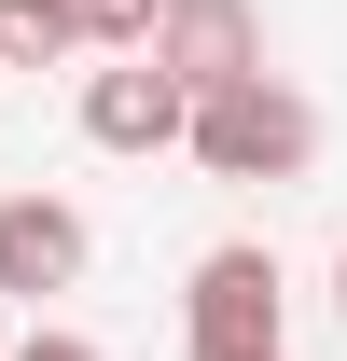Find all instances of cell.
Here are the masks:
<instances>
[{"mask_svg": "<svg viewBox=\"0 0 347 361\" xmlns=\"http://www.w3.org/2000/svg\"><path fill=\"white\" fill-rule=\"evenodd\" d=\"M0 361H14V348H0Z\"/></svg>", "mask_w": 347, "mask_h": 361, "instance_id": "obj_11", "label": "cell"}, {"mask_svg": "<svg viewBox=\"0 0 347 361\" xmlns=\"http://www.w3.org/2000/svg\"><path fill=\"white\" fill-rule=\"evenodd\" d=\"M334 306H347V250H334Z\"/></svg>", "mask_w": 347, "mask_h": 361, "instance_id": "obj_10", "label": "cell"}, {"mask_svg": "<svg viewBox=\"0 0 347 361\" xmlns=\"http://www.w3.org/2000/svg\"><path fill=\"white\" fill-rule=\"evenodd\" d=\"M84 139L97 153H181V139H195V97H181L153 56H111V70H84Z\"/></svg>", "mask_w": 347, "mask_h": 361, "instance_id": "obj_5", "label": "cell"}, {"mask_svg": "<svg viewBox=\"0 0 347 361\" xmlns=\"http://www.w3.org/2000/svg\"><path fill=\"white\" fill-rule=\"evenodd\" d=\"M14 361H97V348H84V334H56V319H42V334H28V348H14Z\"/></svg>", "mask_w": 347, "mask_h": 361, "instance_id": "obj_8", "label": "cell"}, {"mask_svg": "<svg viewBox=\"0 0 347 361\" xmlns=\"http://www.w3.org/2000/svg\"><path fill=\"white\" fill-rule=\"evenodd\" d=\"M84 264H97V223L70 195H0V292H14V306L84 292Z\"/></svg>", "mask_w": 347, "mask_h": 361, "instance_id": "obj_4", "label": "cell"}, {"mask_svg": "<svg viewBox=\"0 0 347 361\" xmlns=\"http://www.w3.org/2000/svg\"><path fill=\"white\" fill-rule=\"evenodd\" d=\"M181 319H195V348H278V250H264V236H222V250H195V278H181Z\"/></svg>", "mask_w": 347, "mask_h": 361, "instance_id": "obj_2", "label": "cell"}, {"mask_svg": "<svg viewBox=\"0 0 347 361\" xmlns=\"http://www.w3.org/2000/svg\"><path fill=\"white\" fill-rule=\"evenodd\" d=\"M56 56H97L70 0H0V70H56Z\"/></svg>", "mask_w": 347, "mask_h": 361, "instance_id": "obj_6", "label": "cell"}, {"mask_svg": "<svg viewBox=\"0 0 347 361\" xmlns=\"http://www.w3.org/2000/svg\"><path fill=\"white\" fill-rule=\"evenodd\" d=\"M195 361H292V348H195Z\"/></svg>", "mask_w": 347, "mask_h": 361, "instance_id": "obj_9", "label": "cell"}, {"mask_svg": "<svg viewBox=\"0 0 347 361\" xmlns=\"http://www.w3.org/2000/svg\"><path fill=\"white\" fill-rule=\"evenodd\" d=\"M153 70H167L181 97L264 84V14H250V0H167V28H153Z\"/></svg>", "mask_w": 347, "mask_h": 361, "instance_id": "obj_3", "label": "cell"}, {"mask_svg": "<svg viewBox=\"0 0 347 361\" xmlns=\"http://www.w3.org/2000/svg\"><path fill=\"white\" fill-rule=\"evenodd\" d=\"M70 14H84L97 56H153V28H167V0H70Z\"/></svg>", "mask_w": 347, "mask_h": 361, "instance_id": "obj_7", "label": "cell"}, {"mask_svg": "<svg viewBox=\"0 0 347 361\" xmlns=\"http://www.w3.org/2000/svg\"><path fill=\"white\" fill-rule=\"evenodd\" d=\"M181 153H195L209 180H305V167H319V111L264 70V84L195 97V139H181Z\"/></svg>", "mask_w": 347, "mask_h": 361, "instance_id": "obj_1", "label": "cell"}]
</instances>
